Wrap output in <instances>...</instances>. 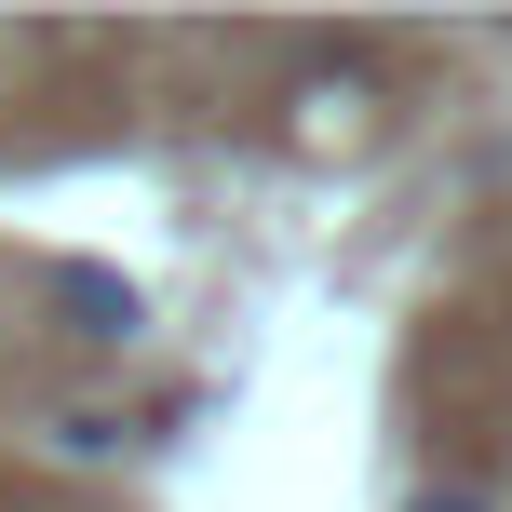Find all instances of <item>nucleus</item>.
I'll use <instances>...</instances> for the list:
<instances>
[{
	"label": "nucleus",
	"instance_id": "nucleus-2",
	"mask_svg": "<svg viewBox=\"0 0 512 512\" xmlns=\"http://www.w3.org/2000/svg\"><path fill=\"white\" fill-rule=\"evenodd\" d=\"M405 512H499V499H486V486H418Z\"/></svg>",
	"mask_w": 512,
	"mask_h": 512
},
{
	"label": "nucleus",
	"instance_id": "nucleus-1",
	"mask_svg": "<svg viewBox=\"0 0 512 512\" xmlns=\"http://www.w3.org/2000/svg\"><path fill=\"white\" fill-rule=\"evenodd\" d=\"M54 310H81V337H135V283L108 270H54Z\"/></svg>",
	"mask_w": 512,
	"mask_h": 512
}]
</instances>
